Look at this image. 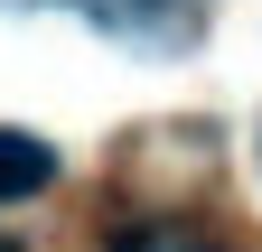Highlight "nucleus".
Listing matches in <instances>:
<instances>
[{
  "mask_svg": "<svg viewBox=\"0 0 262 252\" xmlns=\"http://www.w3.org/2000/svg\"><path fill=\"white\" fill-rule=\"evenodd\" d=\"M56 178V149L38 131H0V206H19V196H38V187Z\"/></svg>",
  "mask_w": 262,
  "mask_h": 252,
  "instance_id": "nucleus-1",
  "label": "nucleus"
},
{
  "mask_svg": "<svg viewBox=\"0 0 262 252\" xmlns=\"http://www.w3.org/2000/svg\"><path fill=\"white\" fill-rule=\"evenodd\" d=\"M84 10H94V19H103V28H113V38H141V28H150V19H178V10H187V0H84Z\"/></svg>",
  "mask_w": 262,
  "mask_h": 252,
  "instance_id": "nucleus-2",
  "label": "nucleus"
},
{
  "mask_svg": "<svg viewBox=\"0 0 262 252\" xmlns=\"http://www.w3.org/2000/svg\"><path fill=\"white\" fill-rule=\"evenodd\" d=\"M0 252H19V243H0Z\"/></svg>",
  "mask_w": 262,
  "mask_h": 252,
  "instance_id": "nucleus-3",
  "label": "nucleus"
}]
</instances>
